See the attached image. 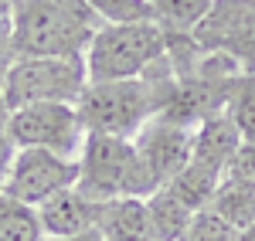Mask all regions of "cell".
<instances>
[{
  "label": "cell",
  "mask_w": 255,
  "mask_h": 241,
  "mask_svg": "<svg viewBox=\"0 0 255 241\" xmlns=\"http://www.w3.org/2000/svg\"><path fill=\"white\" fill-rule=\"evenodd\" d=\"M96 231L106 241H153L146 197H116V201L99 204Z\"/></svg>",
  "instance_id": "obj_10"
},
{
  "label": "cell",
  "mask_w": 255,
  "mask_h": 241,
  "mask_svg": "<svg viewBox=\"0 0 255 241\" xmlns=\"http://www.w3.org/2000/svg\"><path fill=\"white\" fill-rule=\"evenodd\" d=\"M75 105L85 122V133H106V136H123V140H133L157 116L153 85L146 79L89 81Z\"/></svg>",
  "instance_id": "obj_4"
},
{
  "label": "cell",
  "mask_w": 255,
  "mask_h": 241,
  "mask_svg": "<svg viewBox=\"0 0 255 241\" xmlns=\"http://www.w3.org/2000/svg\"><path fill=\"white\" fill-rule=\"evenodd\" d=\"M102 27L85 0H17L10 17L14 58H68L85 55Z\"/></svg>",
  "instance_id": "obj_1"
},
{
  "label": "cell",
  "mask_w": 255,
  "mask_h": 241,
  "mask_svg": "<svg viewBox=\"0 0 255 241\" xmlns=\"http://www.w3.org/2000/svg\"><path fill=\"white\" fill-rule=\"evenodd\" d=\"M89 85L85 55L68 58H14L0 81V99L14 112L38 102H79Z\"/></svg>",
  "instance_id": "obj_5"
},
{
  "label": "cell",
  "mask_w": 255,
  "mask_h": 241,
  "mask_svg": "<svg viewBox=\"0 0 255 241\" xmlns=\"http://www.w3.org/2000/svg\"><path fill=\"white\" fill-rule=\"evenodd\" d=\"M238 146H242L238 126L232 122L228 112H218V116L204 119L194 129V153H191V160H201V163H208V166H218V170L225 173V166H228V160L235 157Z\"/></svg>",
  "instance_id": "obj_11"
},
{
  "label": "cell",
  "mask_w": 255,
  "mask_h": 241,
  "mask_svg": "<svg viewBox=\"0 0 255 241\" xmlns=\"http://www.w3.org/2000/svg\"><path fill=\"white\" fill-rule=\"evenodd\" d=\"M14 153H17V146H14V140H10V109L3 105V99H0V187H3V180H7V170H10Z\"/></svg>",
  "instance_id": "obj_21"
},
{
  "label": "cell",
  "mask_w": 255,
  "mask_h": 241,
  "mask_svg": "<svg viewBox=\"0 0 255 241\" xmlns=\"http://www.w3.org/2000/svg\"><path fill=\"white\" fill-rule=\"evenodd\" d=\"M65 241H106V238L99 235L96 228H89V231H82V235H75V238H65Z\"/></svg>",
  "instance_id": "obj_24"
},
{
  "label": "cell",
  "mask_w": 255,
  "mask_h": 241,
  "mask_svg": "<svg viewBox=\"0 0 255 241\" xmlns=\"http://www.w3.org/2000/svg\"><path fill=\"white\" fill-rule=\"evenodd\" d=\"M133 143H136L139 157H143V163H146V170H150V177L160 190L187 166L191 153H194V129L153 116L133 136Z\"/></svg>",
  "instance_id": "obj_8"
},
{
  "label": "cell",
  "mask_w": 255,
  "mask_h": 241,
  "mask_svg": "<svg viewBox=\"0 0 255 241\" xmlns=\"http://www.w3.org/2000/svg\"><path fill=\"white\" fill-rule=\"evenodd\" d=\"M14 7H17V0H0V24H10Z\"/></svg>",
  "instance_id": "obj_23"
},
{
  "label": "cell",
  "mask_w": 255,
  "mask_h": 241,
  "mask_svg": "<svg viewBox=\"0 0 255 241\" xmlns=\"http://www.w3.org/2000/svg\"><path fill=\"white\" fill-rule=\"evenodd\" d=\"M225 177L228 180H242V183H255V140H242L235 157L225 166Z\"/></svg>",
  "instance_id": "obj_20"
},
{
  "label": "cell",
  "mask_w": 255,
  "mask_h": 241,
  "mask_svg": "<svg viewBox=\"0 0 255 241\" xmlns=\"http://www.w3.org/2000/svg\"><path fill=\"white\" fill-rule=\"evenodd\" d=\"M211 211L221 214L235 231L249 228L255 221V183L221 177V183H218V190H215V201H211Z\"/></svg>",
  "instance_id": "obj_15"
},
{
  "label": "cell",
  "mask_w": 255,
  "mask_h": 241,
  "mask_svg": "<svg viewBox=\"0 0 255 241\" xmlns=\"http://www.w3.org/2000/svg\"><path fill=\"white\" fill-rule=\"evenodd\" d=\"M75 187L96 204L116 201V197H150L157 190L136 143L123 136H106V133H85Z\"/></svg>",
  "instance_id": "obj_2"
},
{
  "label": "cell",
  "mask_w": 255,
  "mask_h": 241,
  "mask_svg": "<svg viewBox=\"0 0 255 241\" xmlns=\"http://www.w3.org/2000/svg\"><path fill=\"white\" fill-rule=\"evenodd\" d=\"M48 241H51V238H48Z\"/></svg>",
  "instance_id": "obj_26"
},
{
  "label": "cell",
  "mask_w": 255,
  "mask_h": 241,
  "mask_svg": "<svg viewBox=\"0 0 255 241\" xmlns=\"http://www.w3.org/2000/svg\"><path fill=\"white\" fill-rule=\"evenodd\" d=\"M79 183V160L72 157H58L51 150H34L24 146L14 153L7 180H3V194H10L14 201H24L31 207H38L41 201H48L51 194H58L65 187Z\"/></svg>",
  "instance_id": "obj_7"
},
{
  "label": "cell",
  "mask_w": 255,
  "mask_h": 241,
  "mask_svg": "<svg viewBox=\"0 0 255 241\" xmlns=\"http://www.w3.org/2000/svg\"><path fill=\"white\" fill-rule=\"evenodd\" d=\"M85 3L92 7V14L102 24H139V20H153L146 0H85Z\"/></svg>",
  "instance_id": "obj_18"
},
{
  "label": "cell",
  "mask_w": 255,
  "mask_h": 241,
  "mask_svg": "<svg viewBox=\"0 0 255 241\" xmlns=\"http://www.w3.org/2000/svg\"><path fill=\"white\" fill-rule=\"evenodd\" d=\"M0 241H48L38 218V207L14 201L3 190H0Z\"/></svg>",
  "instance_id": "obj_16"
},
{
  "label": "cell",
  "mask_w": 255,
  "mask_h": 241,
  "mask_svg": "<svg viewBox=\"0 0 255 241\" xmlns=\"http://www.w3.org/2000/svg\"><path fill=\"white\" fill-rule=\"evenodd\" d=\"M238 241H255V221L249 224V228H242V231H238Z\"/></svg>",
  "instance_id": "obj_25"
},
{
  "label": "cell",
  "mask_w": 255,
  "mask_h": 241,
  "mask_svg": "<svg viewBox=\"0 0 255 241\" xmlns=\"http://www.w3.org/2000/svg\"><path fill=\"white\" fill-rule=\"evenodd\" d=\"M221 177L225 173L218 166H208V163H201V160H187V166L167 187L191 211H204V207H211V201H215V190H218V183H221Z\"/></svg>",
  "instance_id": "obj_14"
},
{
  "label": "cell",
  "mask_w": 255,
  "mask_h": 241,
  "mask_svg": "<svg viewBox=\"0 0 255 241\" xmlns=\"http://www.w3.org/2000/svg\"><path fill=\"white\" fill-rule=\"evenodd\" d=\"M10 140L17 150L34 146L79 160L85 143V122L75 102H38L10 112Z\"/></svg>",
  "instance_id": "obj_6"
},
{
  "label": "cell",
  "mask_w": 255,
  "mask_h": 241,
  "mask_svg": "<svg viewBox=\"0 0 255 241\" xmlns=\"http://www.w3.org/2000/svg\"><path fill=\"white\" fill-rule=\"evenodd\" d=\"M194 214L197 211H191L170 187H160L146 197V218H150L153 241H180Z\"/></svg>",
  "instance_id": "obj_12"
},
{
  "label": "cell",
  "mask_w": 255,
  "mask_h": 241,
  "mask_svg": "<svg viewBox=\"0 0 255 241\" xmlns=\"http://www.w3.org/2000/svg\"><path fill=\"white\" fill-rule=\"evenodd\" d=\"M225 112L238 126L242 140H255V72H242L228 92Z\"/></svg>",
  "instance_id": "obj_17"
},
{
  "label": "cell",
  "mask_w": 255,
  "mask_h": 241,
  "mask_svg": "<svg viewBox=\"0 0 255 241\" xmlns=\"http://www.w3.org/2000/svg\"><path fill=\"white\" fill-rule=\"evenodd\" d=\"M146 3L153 24H160L170 38H194V31L215 7V0H146Z\"/></svg>",
  "instance_id": "obj_13"
},
{
  "label": "cell",
  "mask_w": 255,
  "mask_h": 241,
  "mask_svg": "<svg viewBox=\"0 0 255 241\" xmlns=\"http://www.w3.org/2000/svg\"><path fill=\"white\" fill-rule=\"evenodd\" d=\"M180 241H238V231L221 214H215L211 207H204V211H197L191 218V224H187V231H184Z\"/></svg>",
  "instance_id": "obj_19"
},
{
  "label": "cell",
  "mask_w": 255,
  "mask_h": 241,
  "mask_svg": "<svg viewBox=\"0 0 255 241\" xmlns=\"http://www.w3.org/2000/svg\"><path fill=\"white\" fill-rule=\"evenodd\" d=\"M10 61H14V55H10V24H0V81L7 75Z\"/></svg>",
  "instance_id": "obj_22"
},
{
  "label": "cell",
  "mask_w": 255,
  "mask_h": 241,
  "mask_svg": "<svg viewBox=\"0 0 255 241\" xmlns=\"http://www.w3.org/2000/svg\"><path fill=\"white\" fill-rule=\"evenodd\" d=\"M38 218H41V228H44V238L65 241L96 228L99 204L92 197H85L79 187H65V190H58L48 201L38 204Z\"/></svg>",
  "instance_id": "obj_9"
},
{
  "label": "cell",
  "mask_w": 255,
  "mask_h": 241,
  "mask_svg": "<svg viewBox=\"0 0 255 241\" xmlns=\"http://www.w3.org/2000/svg\"><path fill=\"white\" fill-rule=\"evenodd\" d=\"M160 58H167V31L160 24H102L85 48V72L89 81L143 79Z\"/></svg>",
  "instance_id": "obj_3"
}]
</instances>
